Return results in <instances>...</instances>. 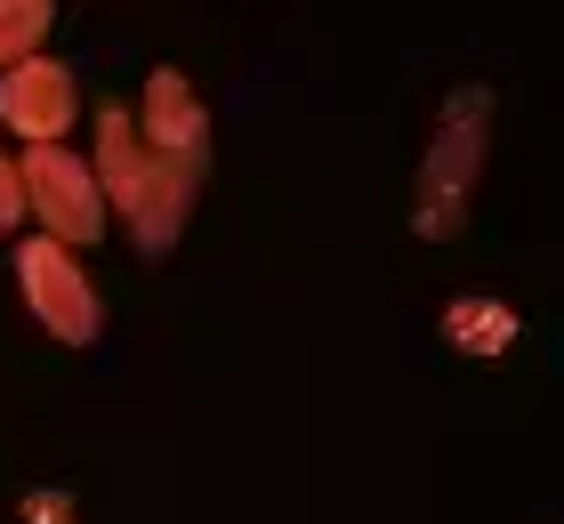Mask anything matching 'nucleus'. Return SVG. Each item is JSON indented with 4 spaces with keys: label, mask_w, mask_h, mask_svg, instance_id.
I'll return each instance as SVG.
<instances>
[{
    "label": "nucleus",
    "mask_w": 564,
    "mask_h": 524,
    "mask_svg": "<svg viewBox=\"0 0 564 524\" xmlns=\"http://www.w3.org/2000/svg\"><path fill=\"white\" fill-rule=\"evenodd\" d=\"M138 138L153 146V153H177V162H210V114H202V97H194V82L177 65H162L145 82V97H138Z\"/></svg>",
    "instance_id": "6"
},
{
    "label": "nucleus",
    "mask_w": 564,
    "mask_h": 524,
    "mask_svg": "<svg viewBox=\"0 0 564 524\" xmlns=\"http://www.w3.org/2000/svg\"><path fill=\"white\" fill-rule=\"evenodd\" d=\"M17 218H24V178H17V153H0V243L17 234Z\"/></svg>",
    "instance_id": "9"
},
{
    "label": "nucleus",
    "mask_w": 564,
    "mask_h": 524,
    "mask_svg": "<svg viewBox=\"0 0 564 524\" xmlns=\"http://www.w3.org/2000/svg\"><path fill=\"white\" fill-rule=\"evenodd\" d=\"M89 170H97V194H106V218H130L138 250H170L177 234H186L202 162L153 153L121 105H106V114H97V162H89Z\"/></svg>",
    "instance_id": "1"
},
{
    "label": "nucleus",
    "mask_w": 564,
    "mask_h": 524,
    "mask_svg": "<svg viewBox=\"0 0 564 524\" xmlns=\"http://www.w3.org/2000/svg\"><path fill=\"white\" fill-rule=\"evenodd\" d=\"M48 17H57V0H0V73L24 65V57H41Z\"/></svg>",
    "instance_id": "8"
},
{
    "label": "nucleus",
    "mask_w": 564,
    "mask_h": 524,
    "mask_svg": "<svg viewBox=\"0 0 564 524\" xmlns=\"http://www.w3.org/2000/svg\"><path fill=\"white\" fill-rule=\"evenodd\" d=\"M17 178H24V218H41L48 243L82 250L106 234V194H97V170L65 146H24L17 153Z\"/></svg>",
    "instance_id": "3"
},
{
    "label": "nucleus",
    "mask_w": 564,
    "mask_h": 524,
    "mask_svg": "<svg viewBox=\"0 0 564 524\" xmlns=\"http://www.w3.org/2000/svg\"><path fill=\"white\" fill-rule=\"evenodd\" d=\"M24 524H73V516H65L57 492H33V501H24Z\"/></svg>",
    "instance_id": "10"
},
{
    "label": "nucleus",
    "mask_w": 564,
    "mask_h": 524,
    "mask_svg": "<svg viewBox=\"0 0 564 524\" xmlns=\"http://www.w3.org/2000/svg\"><path fill=\"white\" fill-rule=\"evenodd\" d=\"M17 282H24V307H33V323H41L48 339H65V347H89V339L106 331L97 282L82 275V258H73L65 243L33 234V243L17 250Z\"/></svg>",
    "instance_id": "4"
},
{
    "label": "nucleus",
    "mask_w": 564,
    "mask_h": 524,
    "mask_svg": "<svg viewBox=\"0 0 564 524\" xmlns=\"http://www.w3.org/2000/svg\"><path fill=\"white\" fill-rule=\"evenodd\" d=\"M517 307H508V299H484V291H468V299H452L444 307V339H452V347L459 355H508V347H517Z\"/></svg>",
    "instance_id": "7"
},
{
    "label": "nucleus",
    "mask_w": 564,
    "mask_h": 524,
    "mask_svg": "<svg viewBox=\"0 0 564 524\" xmlns=\"http://www.w3.org/2000/svg\"><path fill=\"white\" fill-rule=\"evenodd\" d=\"M484 162H492V89L459 82L444 97V114H435V138L420 153V186H412V226L427 243H452V234L468 226Z\"/></svg>",
    "instance_id": "2"
},
{
    "label": "nucleus",
    "mask_w": 564,
    "mask_h": 524,
    "mask_svg": "<svg viewBox=\"0 0 564 524\" xmlns=\"http://www.w3.org/2000/svg\"><path fill=\"white\" fill-rule=\"evenodd\" d=\"M73 114H82V89H73V73L57 57H24V65L0 73V121L24 146H65Z\"/></svg>",
    "instance_id": "5"
}]
</instances>
